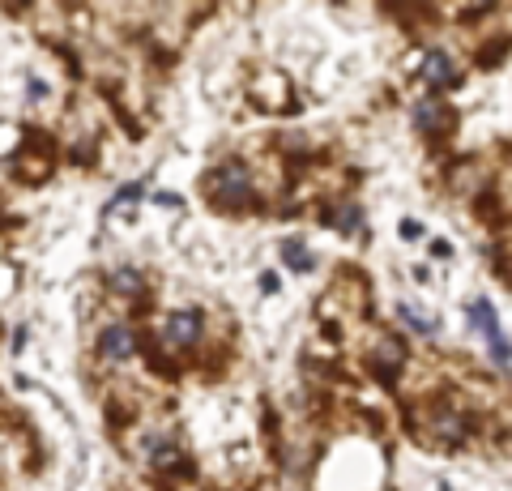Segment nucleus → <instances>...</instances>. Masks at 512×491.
<instances>
[{
    "label": "nucleus",
    "instance_id": "7",
    "mask_svg": "<svg viewBox=\"0 0 512 491\" xmlns=\"http://www.w3.org/2000/svg\"><path fill=\"white\" fill-rule=\"evenodd\" d=\"M175 462H180V449H175L171 440H158V445L150 440V466L154 470H171Z\"/></svg>",
    "mask_w": 512,
    "mask_h": 491
},
{
    "label": "nucleus",
    "instance_id": "9",
    "mask_svg": "<svg viewBox=\"0 0 512 491\" xmlns=\"http://www.w3.org/2000/svg\"><path fill=\"white\" fill-rule=\"evenodd\" d=\"M397 312H402V321L410 325V329H419V334H436V321H431V316H423L419 308H410V304H402V308H397Z\"/></svg>",
    "mask_w": 512,
    "mask_h": 491
},
{
    "label": "nucleus",
    "instance_id": "11",
    "mask_svg": "<svg viewBox=\"0 0 512 491\" xmlns=\"http://www.w3.org/2000/svg\"><path fill=\"white\" fill-rule=\"evenodd\" d=\"M333 227H338V231H359L363 227V210H359V205H346V210L333 218Z\"/></svg>",
    "mask_w": 512,
    "mask_h": 491
},
{
    "label": "nucleus",
    "instance_id": "4",
    "mask_svg": "<svg viewBox=\"0 0 512 491\" xmlns=\"http://www.w3.org/2000/svg\"><path fill=\"white\" fill-rule=\"evenodd\" d=\"M99 351H103V359H128L137 351V334L128 325H107L99 338Z\"/></svg>",
    "mask_w": 512,
    "mask_h": 491
},
{
    "label": "nucleus",
    "instance_id": "1",
    "mask_svg": "<svg viewBox=\"0 0 512 491\" xmlns=\"http://www.w3.org/2000/svg\"><path fill=\"white\" fill-rule=\"evenodd\" d=\"M214 201L222 210H244L252 201V180H248V167L244 163H222L214 171Z\"/></svg>",
    "mask_w": 512,
    "mask_h": 491
},
{
    "label": "nucleus",
    "instance_id": "10",
    "mask_svg": "<svg viewBox=\"0 0 512 491\" xmlns=\"http://www.w3.org/2000/svg\"><path fill=\"white\" fill-rule=\"evenodd\" d=\"M111 287L124 291V295H137L141 291V274L137 269H116V274H111Z\"/></svg>",
    "mask_w": 512,
    "mask_h": 491
},
{
    "label": "nucleus",
    "instance_id": "6",
    "mask_svg": "<svg viewBox=\"0 0 512 491\" xmlns=\"http://www.w3.org/2000/svg\"><path fill=\"white\" fill-rule=\"evenodd\" d=\"M197 338H201V316L197 312H175L167 321V342L171 346H184V351H188Z\"/></svg>",
    "mask_w": 512,
    "mask_h": 491
},
{
    "label": "nucleus",
    "instance_id": "5",
    "mask_svg": "<svg viewBox=\"0 0 512 491\" xmlns=\"http://www.w3.org/2000/svg\"><path fill=\"white\" fill-rule=\"evenodd\" d=\"M414 120H419V129H427V133H444L448 124H453V107L440 99H423L414 107Z\"/></svg>",
    "mask_w": 512,
    "mask_h": 491
},
{
    "label": "nucleus",
    "instance_id": "3",
    "mask_svg": "<svg viewBox=\"0 0 512 491\" xmlns=\"http://www.w3.org/2000/svg\"><path fill=\"white\" fill-rule=\"evenodd\" d=\"M419 73H423V82H427L431 90H448V86H457V82H461V77H457V65H453V60H448L444 52H427Z\"/></svg>",
    "mask_w": 512,
    "mask_h": 491
},
{
    "label": "nucleus",
    "instance_id": "2",
    "mask_svg": "<svg viewBox=\"0 0 512 491\" xmlns=\"http://www.w3.org/2000/svg\"><path fill=\"white\" fill-rule=\"evenodd\" d=\"M470 325L478 329V334L487 338V346H491V355L500 359V363H512V342L504 338V329H500V316H495V308H491V299H470Z\"/></svg>",
    "mask_w": 512,
    "mask_h": 491
},
{
    "label": "nucleus",
    "instance_id": "8",
    "mask_svg": "<svg viewBox=\"0 0 512 491\" xmlns=\"http://www.w3.org/2000/svg\"><path fill=\"white\" fill-rule=\"evenodd\" d=\"M282 261L291 265L295 274H308V269H312V257H308V248H303L299 240H295V244H282Z\"/></svg>",
    "mask_w": 512,
    "mask_h": 491
},
{
    "label": "nucleus",
    "instance_id": "12",
    "mask_svg": "<svg viewBox=\"0 0 512 491\" xmlns=\"http://www.w3.org/2000/svg\"><path fill=\"white\" fill-rule=\"evenodd\" d=\"M137 197H141V188H137V184H128V188H124V193H120L116 201H111V210H120V205H133Z\"/></svg>",
    "mask_w": 512,
    "mask_h": 491
}]
</instances>
